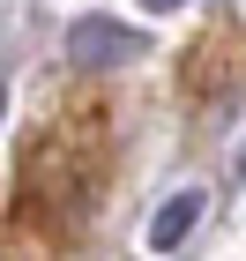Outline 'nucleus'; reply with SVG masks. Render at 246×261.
Listing matches in <instances>:
<instances>
[{"mask_svg": "<svg viewBox=\"0 0 246 261\" xmlns=\"http://www.w3.org/2000/svg\"><path fill=\"white\" fill-rule=\"evenodd\" d=\"M104 179H112V135L97 112L45 120L38 142L22 149V217L38 224V239H67L104 201Z\"/></svg>", "mask_w": 246, "mask_h": 261, "instance_id": "nucleus-1", "label": "nucleus"}, {"mask_svg": "<svg viewBox=\"0 0 246 261\" xmlns=\"http://www.w3.org/2000/svg\"><path fill=\"white\" fill-rule=\"evenodd\" d=\"M134 53H142V30H120L112 15H75V22H67V67H75V75L127 67Z\"/></svg>", "mask_w": 246, "mask_h": 261, "instance_id": "nucleus-2", "label": "nucleus"}, {"mask_svg": "<svg viewBox=\"0 0 246 261\" xmlns=\"http://www.w3.org/2000/svg\"><path fill=\"white\" fill-rule=\"evenodd\" d=\"M202 209H209V194H202V187H179V194H172L157 217H149V254H172V246H179L186 231L202 224Z\"/></svg>", "mask_w": 246, "mask_h": 261, "instance_id": "nucleus-3", "label": "nucleus"}, {"mask_svg": "<svg viewBox=\"0 0 246 261\" xmlns=\"http://www.w3.org/2000/svg\"><path fill=\"white\" fill-rule=\"evenodd\" d=\"M142 8H149V15H172V8H186V0H142Z\"/></svg>", "mask_w": 246, "mask_h": 261, "instance_id": "nucleus-4", "label": "nucleus"}, {"mask_svg": "<svg viewBox=\"0 0 246 261\" xmlns=\"http://www.w3.org/2000/svg\"><path fill=\"white\" fill-rule=\"evenodd\" d=\"M0 112H8V82H0Z\"/></svg>", "mask_w": 246, "mask_h": 261, "instance_id": "nucleus-5", "label": "nucleus"}, {"mask_svg": "<svg viewBox=\"0 0 246 261\" xmlns=\"http://www.w3.org/2000/svg\"><path fill=\"white\" fill-rule=\"evenodd\" d=\"M239 172H246V157H239Z\"/></svg>", "mask_w": 246, "mask_h": 261, "instance_id": "nucleus-6", "label": "nucleus"}]
</instances>
